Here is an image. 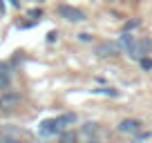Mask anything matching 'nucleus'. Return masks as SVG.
I'll list each match as a JSON object with an SVG mask.
<instances>
[{"mask_svg": "<svg viewBox=\"0 0 152 143\" xmlns=\"http://www.w3.org/2000/svg\"><path fill=\"white\" fill-rule=\"evenodd\" d=\"M58 16H63L65 20H69V23H81V20H85V14H83L81 9H76V7H69V5H58Z\"/></svg>", "mask_w": 152, "mask_h": 143, "instance_id": "1", "label": "nucleus"}, {"mask_svg": "<svg viewBox=\"0 0 152 143\" xmlns=\"http://www.w3.org/2000/svg\"><path fill=\"white\" fill-rule=\"evenodd\" d=\"M119 132L121 134H139L141 132V121L137 119H125L119 123Z\"/></svg>", "mask_w": 152, "mask_h": 143, "instance_id": "2", "label": "nucleus"}, {"mask_svg": "<svg viewBox=\"0 0 152 143\" xmlns=\"http://www.w3.org/2000/svg\"><path fill=\"white\" fill-rule=\"evenodd\" d=\"M148 49H150V43L148 40H134V45L130 47V56L134 58V61H139V58H143L148 54Z\"/></svg>", "mask_w": 152, "mask_h": 143, "instance_id": "3", "label": "nucleus"}, {"mask_svg": "<svg viewBox=\"0 0 152 143\" xmlns=\"http://www.w3.org/2000/svg\"><path fill=\"white\" fill-rule=\"evenodd\" d=\"M121 49H119V45L116 43H101L99 47H96V56H101V58H110V56H116Z\"/></svg>", "mask_w": 152, "mask_h": 143, "instance_id": "4", "label": "nucleus"}, {"mask_svg": "<svg viewBox=\"0 0 152 143\" xmlns=\"http://www.w3.org/2000/svg\"><path fill=\"white\" fill-rule=\"evenodd\" d=\"M20 103H23L20 94H9V92H7V94L0 98V107H2V110H14V107H18Z\"/></svg>", "mask_w": 152, "mask_h": 143, "instance_id": "5", "label": "nucleus"}, {"mask_svg": "<svg viewBox=\"0 0 152 143\" xmlns=\"http://www.w3.org/2000/svg\"><path fill=\"white\" fill-rule=\"evenodd\" d=\"M54 132H56V119H45L43 123H40V128H38V134H40V136H52Z\"/></svg>", "mask_w": 152, "mask_h": 143, "instance_id": "6", "label": "nucleus"}, {"mask_svg": "<svg viewBox=\"0 0 152 143\" xmlns=\"http://www.w3.org/2000/svg\"><path fill=\"white\" fill-rule=\"evenodd\" d=\"M11 87V74L7 72V65L0 63V90H9Z\"/></svg>", "mask_w": 152, "mask_h": 143, "instance_id": "7", "label": "nucleus"}, {"mask_svg": "<svg viewBox=\"0 0 152 143\" xmlns=\"http://www.w3.org/2000/svg\"><path fill=\"white\" fill-rule=\"evenodd\" d=\"M134 40H137V38H134L132 34H130V31H125L123 36L119 38V43H116V45H119V49H121V52H130V47L134 45Z\"/></svg>", "mask_w": 152, "mask_h": 143, "instance_id": "8", "label": "nucleus"}, {"mask_svg": "<svg viewBox=\"0 0 152 143\" xmlns=\"http://www.w3.org/2000/svg\"><path fill=\"white\" fill-rule=\"evenodd\" d=\"M76 121V114H63L56 119V132H63V130L67 128V125H72Z\"/></svg>", "mask_w": 152, "mask_h": 143, "instance_id": "9", "label": "nucleus"}, {"mask_svg": "<svg viewBox=\"0 0 152 143\" xmlns=\"http://www.w3.org/2000/svg\"><path fill=\"white\" fill-rule=\"evenodd\" d=\"M96 132H99V125L96 123H85L83 125V134H90L92 136V134H96Z\"/></svg>", "mask_w": 152, "mask_h": 143, "instance_id": "10", "label": "nucleus"}, {"mask_svg": "<svg viewBox=\"0 0 152 143\" xmlns=\"http://www.w3.org/2000/svg\"><path fill=\"white\" fill-rule=\"evenodd\" d=\"M61 143H76V134L74 132H65L61 136Z\"/></svg>", "mask_w": 152, "mask_h": 143, "instance_id": "11", "label": "nucleus"}, {"mask_svg": "<svg viewBox=\"0 0 152 143\" xmlns=\"http://www.w3.org/2000/svg\"><path fill=\"white\" fill-rule=\"evenodd\" d=\"M96 94H107V96H119L116 90H110V87H103V90H96Z\"/></svg>", "mask_w": 152, "mask_h": 143, "instance_id": "12", "label": "nucleus"}, {"mask_svg": "<svg viewBox=\"0 0 152 143\" xmlns=\"http://www.w3.org/2000/svg\"><path fill=\"white\" fill-rule=\"evenodd\" d=\"M139 63H141L143 69H152V58H145V56H143V58H139Z\"/></svg>", "mask_w": 152, "mask_h": 143, "instance_id": "13", "label": "nucleus"}, {"mask_svg": "<svg viewBox=\"0 0 152 143\" xmlns=\"http://www.w3.org/2000/svg\"><path fill=\"white\" fill-rule=\"evenodd\" d=\"M139 27V20H128V23H125V31H130V29H137Z\"/></svg>", "mask_w": 152, "mask_h": 143, "instance_id": "14", "label": "nucleus"}, {"mask_svg": "<svg viewBox=\"0 0 152 143\" xmlns=\"http://www.w3.org/2000/svg\"><path fill=\"white\" fill-rule=\"evenodd\" d=\"M78 40H83V43H90L92 36H90V34H78Z\"/></svg>", "mask_w": 152, "mask_h": 143, "instance_id": "15", "label": "nucleus"}, {"mask_svg": "<svg viewBox=\"0 0 152 143\" xmlns=\"http://www.w3.org/2000/svg\"><path fill=\"white\" fill-rule=\"evenodd\" d=\"M40 14H43L40 9H31L29 11V18H40Z\"/></svg>", "mask_w": 152, "mask_h": 143, "instance_id": "16", "label": "nucleus"}, {"mask_svg": "<svg viewBox=\"0 0 152 143\" xmlns=\"http://www.w3.org/2000/svg\"><path fill=\"white\" fill-rule=\"evenodd\" d=\"M56 36H58V34H56V31H49V36H47V40H49V43H54V40H56Z\"/></svg>", "mask_w": 152, "mask_h": 143, "instance_id": "17", "label": "nucleus"}, {"mask_svg": "<svg viewBox=\"0 0 152 143\" xmlns=\"http://www.w3.org/2000/svg\"><path fill=\"white\" fill-rule=\"evenodd\" d=\"M9 2H11V7H20V2H18V0H9Z\"/></svg>", "mask_w": 152, "mask_h": 143, "instance_id": "18", "label": "nucleus"}, {"mask_svg": "<svg viewBox=\"0 0 152 143\" xmlns=\"http://www.w3.org/2000/svg\"><path fill=\"white\" fill-rule=\"evenodd\" d=\"M0 11H2V0H0Z\"/></svg>", "mask_w": 152, "mask_h": 143, "instance_id": "19", "label": "nucleus"}, {"mask_svg": "<svg viewBox=\"0 0 152 143\" xmlns=\"http://www.w3.org/2000/svg\"><path fill=\"white\" fill-rule=\"evenodd\" d=\"M38 2H43V0H38Z\"/></svg>", "mask_w": 152, "mask_h": 143, "instance_id": "20", "label": "nucleus"}]
</instances>
